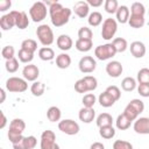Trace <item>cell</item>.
Listing matches in <instances>:
<instances>
[{
    "mask_svg": "<svg viewBox=\"0 0 149 149\" xmlns=\"http://www.w3.org/2000/svg\"><path fill=\"white\" fill-rule=\"evenodd\" d=\"M129 49H130V54L135 58H142L146 55V51H147L144 43L141 42V41H134V42H132Z\"/></svg>",
    "mask_w": 149,
    "mask_h": 149,
    "instance_id": "cell-16",
    "label": "cell"
},
{
    "mask_svg": "<svg viewBox=\"0 0 149 149\" xmlns=\"http://www.w3.org/2000/svg\"><path fill=\"white\" fill-rule=\"evenodd\" d=\"M36 36H37L38 41L41 42V44L44 47L51 45L55 41L54 31L48 24H40L36 29Z\"/></svg>",
    "mask_w": 149,
    "mask_h": 149,
    "instance_id": "cell-5",
    "label": "cell"
},
{
    "mask_svg": "<svg viewBox=\"0 0 149 149\" xmlns=\"http://www.w3.org/2000/svg\"><path fill=\"white\" fill-rule=\"evenodd\" d=\"M23 78L28 81H36L37 77L40 76V70L35 64H28L22 70Z\"/></svg>",
    "mask_w": 149,
    "mask_h": 149,
    "instance_id": "cell-12",
    "label": "cell"
},
{
    "mask_svg": "<svg viewBox=\"0 0 149 149\" xmlns=\"http://www.w3.org/2000/svg\"><path fill=\"white\" fill-rule=\"evenodd\" d=\"M49 8L47 7V5L43 1H36L33 3V6L29 9V15L30 19L34 22H41L47 17Z\"/></svg>",
    "mask_w": 149,
    "mask_h": 149,
    "instance_id": "cell-4",
    "label": "cell"
},
{
    "mask_svg": "<svg viewBox=\"0 0 149 149\" xmlns=\"http://www.w3.org/2000/svg\"><path fill=\"white\" fill-rule=\"evenodd\" d=\"M28 88V84L26 79L20 77H9L6 80V90L13 93H22Z\"/></svg>",
    "mask_w": 149,
    "mask_h": 149,
    "instance_id": "cell-6",
    "label": "cell"
},
{
    "mask_svg": "<svg viewBox=\"0 0 149 149\" xmlns=\"http://www.w3.org/2000/svg\"><path fill=\"white\" fill-rule=\"evenodd\" d=\"M0 27L2 30H9L13 27H15V19L12 14V12H9L8 14H5L0 17Z\"/></svg>",
    "mask_w": 149,
    "mask_h": 149,
    "instance_id": "cell-20",
    "label": "cell"
},
{
    "mask_svg": "<svg viewBox=\"0 0 149 149\" xmlns=\"http://www.w3.org/2000/svg\"><path fill=\"white\" fill-rule=\"evenodd\" d=\"M56 44H57V47H58L62 51H68V50H70V49L72 48L73 41H72V38H71L69 35L62 34V35H59V36L57 37Z\"/></svg>",
    "mask_w": 149,
    "mask_h": 149,
    "instance_id": "cell-17",
    "label": "cell"
},
{
    "mask_svg": "<svg viewBox=\"0 0 149 149\" xmlns=\"http://www.w3.org/2000/svg\"><path fill=\"white\" fill-rule=\"evenodd\" d=\"M146 13V8L143 6V3L141 2H133L130 6V15H142L144 16Z\"/></svg>",
    "mask_w": 149,
    "mask_h": 149,
    "instance_id": "cell-38",
    "label": "cell"
},
{
    "mask_svg": "<svg viewBox=\"0 0 149 149\" xmlns=\"http://www.w3.org/2000/svg\"><path fill=\"white\" fill-rule=\"evenodd\" d=\"M118 30V22L108 17L102 22V28H101V36L104 40L108 41L112 40V37H114L115 33Z\"/></svg>",
    "mask_w": 149,
    "mask_h": 149,
    "instance_id": "cell-8",
    "label": "cell"
},
{
    "mask_svg": "<svg viewBox=\"0 0 149 149\" xmlns=\"http://www.w3.org/2000/svg\"><path fill=\"white\" fill-rule=\"evenodd\" d=\"M113 149H133V144L125 140H116L113 143Z\"/></svg>",
    "mask_w": 149,
    "mask_h": 149,
    "instance_id": "cell-46",
    "label": "cell"
},
{
    "mask_svg": "<svg viewBox=\"0 0 149 149\" xmlns=\"http://www.w3.org/2000/svg\"><path fill=\"white\" fill-rule=\"evenodd\" d=\"M134 130L137 134H142V135H147L149 134V118H137L134 122Z\"/></svg>",
    "mask_w": 149,
    "mask_h": 149,
    "instance_id": "cell-14",
    "label": "cell"
},
{
    "mask_svg": "<svg viewBox=\"0 0 149 149\" xmlns=\"http://www.w3.org/2000/svg\"><path fill=\"white\" fill-rule=\"evenodd\" d=\"M73 12L78 17H81V19L86 17L90 12V6L87 1H77L73 6Z\"/></svg>",
    "mask_w": 149,
    "mask_h": 149,
    "instance_id": "cell-18",
    "label": "cell"
},
{
    "mask_svg": "<svg viewBox=\"0 0 149 149\" xmlns=\"http://www.w3.org/2000/svg\"><path fill=\"white\" fill-rule=\"evenodd\" d=\"M115 15H116L118 22H120V23H127L128 20H129V16H130L129 8H128L127 6H125V5L119 6V8H118Z\"/></svg>",
    "mask_w": 149,
    "mask_h": 149,
    "instance_id": "cell-21",
    "label": "cell"
},
{
    "mask_svg": "<svg viewBox=\"0 0 149 149\" xmlns=\"http://www.w3.org/2000/svg\"><path fill=\"white\" fill-rule=\"evenodd\" d=\"M106 92H107L115 101H118V100L120 99V97H121V91H120V88H119L118 86H115V85L108 86V87L106 88Z\"/></svg>",
    "mask_w": 149,
    "mask_h": 149,
    "instance_id": "cell-45",
    "label": "cell"
},
{
    "mask_svg": "<svg viewBox=\"0 0 149 149\" xmlns=\"http://www.w3.org/2000/svg\"><path fill=\"white\" fill-rule=\"evenodd\" d=\"M76 45V49L80 52H87L92 49L93 47V42L92 40H81V38H78L74 43Z\"/></svg>",
    "mask_w": 149,
    "mask_h": 149,
    "instance_id": "cell-23",
    "label": "cell"
},
{
    "mask_svg": "<svg viewBox=\"0 0 149 149\" xmlns=\"http://www.w3.org/2000/svg\"><path fill=\"white\" fill-rule=\"evenodd\" d=\"M0 94H1L0 102H3V101H5V99H6V93H5V90H3V88H0Z\"/></svg>",
    "mask_w": 149,
    "mask_h": 149,
    "instance_id": "cell-55",
    "label": "cell"
},
{
    "mask_svg": "<svg viewBox=\"0 0 149 149\" xmlns=\"http://www.w3.org/2000/svg\"><path fill=\"white\" fill-rule=\"evenodd\" d=\"M83 79H84V81H85V84L87 86L88 92L90 91H94L98 87V80H97L95 77H93V76H85Z\"/></svg>",
    "mask_w": 149,
    "mask_h": 149,
    "instance_id": "cell-40",
    "label": "cell"
},
{
    "mask_svg": "<svg viewBox=\"0 0 149 149\" xmlns=\"http://www.w3.org/2000/svg\"><path fill=\"white\" fill-rule=\"evenodd\" d=\"M95 116V112L93 108H88V107H83L80 108L79 111V114H78V118L80 121H83L84 123H90L93 121Z\"/></svg>",
    "mask_w": 149,
    "mask_h": 149,
    "instance_id": "cell-19",
    "label": "cell"
},
{
    "mask_svg": "<svg viewBox=\"0 0 149 149\" xmlns=\"http://www.w3.org/2000/svg\"><path fill=\"white\" fill-rule=\"evenodd\" d=\"M90 149H105V146L101 142H93L91 144Z\"/></svg>",
    "mask_w": 149,
    "mask_h": 149,
    "instance_id": "cell-54",
    "label": "cell"
},
{
    "mask_svg": "<svg viewBox=\"0 0 149 149\" xmlns=\"http://www.w3.org/2000/svg\"><path fill=\"white\" fill-rule=\"evenodd\" d=\"M54 149H61V148H59V146H58V144H57V146H56V147H55V148H54Z\"/></svg>",
    "mask_w": 149,
    "mask_h": 149,
    "instance_id": "cell-56",
    "label": "cell"
},
{
    "mask_svg": "<svg viewBox=\"0 0 149 149\" xmlns=\"http://www.w3.org/2000/svg\"><path fill=\"white\" fill-rule=\"evenodd\" d=\"M0 115H1V122H0V129H3L5 127H6V125H7V118H6V115H5V113L1 111V113H0Z\"/></svg>",
    "mask_w": 149,
    "mask_h": 149,
    "instance_id": "cell-53",
    "label": "cell"
},
{
    "mask_svg": "<svg viewBox=\"0 0 149 149\" xmlns=\"http://www.w3.org/2000/svg\"><path fill=\"white\" fill-rule=\"evenodd\" d=\"M137 92L141 97H149V84H139L137 86Z\"/></svg>",
    "mask_w": 149,
    "mask_h": 149,
    "instance_id": "cell-49",
    "label": "cell"
},
{
    "mask_svg": "<svg viewBox=\"0 0 149 149\" xmlns=\"http://www.w3.org/2000/svg\"><path fill=\"white\" fill-rule=\"evenodd\" d=\"M12 14L15 19V26L19 29H26L29 24V19L26 12H19V10H12Z\"/></svg>",
    "mask_w": 149,
    "mask_h": 149,
    "instance_id": "cell-15",
    "label": "cell"
},
{
    "mask_svg": "<svg viewBox=\"0 0 149 149\" xmlns=\"http://www.w3.org/2000/svg\"><path fill=\"white\" fill-rule=\"evenodd\" d=\"M1 149H2V148H1Z\"/></svg>",
    "mask_w": 149,
    "mask_h": 149,
    "instance_id": "cell-57",
    "label": "cell"
},
{
    "mask_svg": "<svg viewBox=\"0 0 149 149\" xmlns=\"http://www.w3.org/2000/svg\"><path fill=\"white\" fill-rule=\"evenodd\" d=\"M58 129L66 135H76L79 132V125L71 119H64L58 122Z\"/></svg>",
    "mask_w": 149,
    "mask_h": 149,
    "instance_id": "cell-9",
    "label": "cell"
},
{
    "mask_svg": "<svg viewBox=\"0 0 149 149\" xmlns=\"http://www.w3.org/2000/svg\"><path fill=\"white\" fill-rule=\"evenodd\" d=\"M78 66H79L80 72H83V73H91V72H93L95 70L97 62L91 56H84V57L80 58V61L78 63Z\"/></svg>",
    "mask_w": 149,
    "mask_h": 149,
    "instance_id": "cell-11",
    "label": "cell"
},
{
    "mask_svg": "<svg viewBox=\"0 0 149 149\" xmlns=\"http://www.w3.org/2000/svg\"><path fill=\"white\" fill-rule=\"evenodd\" d=\"M136 78H137L139 84H149V69L148 68L140 69Z\"/></svg>",
    "mask_w": 149,
    "mask_h": 149,
    "instance_id": "cell-37",
    "label": "cell"
},
{
    "mask_svg": "<svg viewBox=\"0 0 149 149\" xmlns=\"http://www.w3.org/2000/svg\"><path fill=\"white\" fill-rule=\"evenodd\" d=\"M112 44L114 45L116 52H123L127 50L128 48V43H127V40H125L123 37H116L112 41Z\"/></svg>",
    "mask_w": 149,
    "mask_h": 149,
    "instance_id": "cell-31",
    "label": "cell"
},
{
    "mask_svg": "<svg viewBox=\"0 0 149 149\" xmlns=\"http://www.w3.org/2000/svg\"><path fill=\"white\" fill-rule=\"evenodd\" d=\"M44 91H45V86L41 81H34L30 86V92L35 97H41L44 93Z\"/></svg>",
    "mask_w": 149,
    "mask_h": 149,
    "instance_id": "cell-33",
    "label": "cell"
},
{
    "mask_svg": "<svg viewBox=\"0 0 149 149\" xmlns=\"http://www.w3.org/2000/svg\"><path fill=\"white\" fill-rule=\"evenodd\" d=\"M12 6V1L10 0H2L0 1V12H6L7 9H9Z\"/></svg>",
    "mask_w": 149,
    "mask_h": 149,
    "instance_id": "cell-50",
    "label": "cell"
},
{
    "mask_svg": "<svg viewBox=\"0 0 149 149\" xmlns=\"http://www.w3.org/2000/svg\"><path fill=\"white\" fill-rule=\"evenodd\" d=\"M1 55H2V57H3L6 61L14 58V57H15V56H14V55H15V49H14V47H13V45H6V47H3L2 50H1Z\"/></svg>",
    "mask_w": 149,
    "mask_h": 149,
    "instance_id": "cell-43",
    "label": "cell"
},
{
    "mask_svg": "<svg viewBox=\"0 0 149 149\" xmlns=\"http://www.w3.org/2000/svg\"><path fill=\"white\" fill-rule=\"evenodd\" d=\"M144 16L142 15H130L129 16V20H128V23L132 28H142L144 26Z\"/></svg>",
    "mask_w": 149,
    "mask_h": 149,
    "instance_id": "cell-29",
    "label": "cell"
},
{
    "mask_svg": "<svg viewBox=\"0 0 149 149\" xmlns=\"http://www.w3.org/2000/svg\"><path fill=\"white\" fill-rule=\"evenodd\" d=\"M148 13H149V12H148Z\"/></svg>",
    "mask_w": 149,
    "mask_h": 149,
    "instance_id": "cell-58",
    "label": "cell"
},
{
    "mask_svg": "<svg viewBox=\"0 0 149 149\" xmlns=\"http://www.w3.org/2000/svg\"><path fill=\"white\" fill-rule=\"evenodd\" d=\"M41 149H54L56 143V135L52 130H44L41 134Z\"/></svg>",
    "mask_w": 149,
    "mask_h": 149,
    "instance_id": "cell-10",
    "label": "cell"
},
{
    "mask_svg": "<svg viewBox=\"0 0 149 149\" xmlns=\"http://www.w3.org/2000/svg\"><path fill=\"white\" fill-rule=\"evenodd\" d=\"M99 134L102 139L109 140L113 139L115 136V129L113 126H105V127H100L99 128Z\"/></svg>",
    "mask_w": 149,
    "mask_h": 149,
    "instance_id": "cell-32",
    "label": "cell"
},
{
    "mask_svg": "<svg viewBox=\"0 0 149 149\" xmlns=\"http://www.w3.org/2000/svg\"><path fill=\"white\" fill-rule=\"evenodd\" d=\"M115 125H116V128H118V129H120V130H126V129H128V128L130 127L132 121L122 113V114L118 115L116 121H115Z\"/></svg>",
    "mask_w": 149,
    "mask_h": 149,
    "instance_id": "cell-26",
    "label": "cell"
},
{
    "mask_svg": "<svg viewBox=\"0 0 149 149\" xmlns=\"http://www.w3.org/2000/svg\"><path fill=\"white\" fill-rule=\"evenodd\" d=\"M87 22L92 27H98L102 22V15H101V13H99V12H92L88 15Z\"/></svg>",
    "mask_w": 149,
    "mask_h": 149,
    "instance_id": "cell-34",
    "label": "cell"
},
{
    "mask_svg": "<svg viewBox=\"0 0 149 149\" xmlns=\"http://www.w3.org/2000/svg\"><path fill=\"white\" fill-rule=\"evenodd\" d=\"M5 66H6V70H7L9 73H14V72H16L17 69H19V62H17V59L14 57V58H12V59L6 61Z\"/></svg>",
    "mask_w": 149,
    "mask_h": 149,
    "instance_id": "cell-44",
    "label": "cell"
},
{
    "mask_svg": "<svg viewBox=\"0 0 149 149\" xmlns=\"http://www.w3.org/2000/svg\"><path fill=\"white\" fill-rule=\"evenodd\" d=\"M45 5H49V15L51 23L55 27H62L66 24L70 20L72 10L68 7H63L57 1H45Z\"/></svg>",
    "mask_w": 149,
    "mask_h": 149,
    "instance_id": "cell-1",
    "label": "cell"
},
{
    "mask_svg": "<svg viewBox=\"0 0 149 149\" xmlns=\"http://www.w3.org/2000/svg\"><path fill=\"white\" fill-rule=\"evenodd\" d=\"M24 144H26L27 149H34L36 147V144H37V140L33 135L24 136Z\"/></svg>",
    "mask_w": 149,
    "mask_h": 149,
    "instance_id": "cell-48",
    "label": "cell"
},
{
    "mask_svg": "<svg viewBox=\"0 0 149 149\" xmlns=\"http://www.w3.org/2000/svg\"><path fill=\"white\" fill-rule=\"evenodd\" d=\"M123 71V68H122V64L118 61H111L109 63H107L106 65V72L109 77L112 78H118L121 76Z\"/></svg>",
    "mask_w": 149,
    "mask_h": 149,
    "instance_id": "cell-13",
    "label": "cell"
},
{
    "mask_svg": "<svg viewBox=\"0 0 149 149\" xmlns=\"http://www.w3.org/2000/svg\"><path fill=\"white\" fill-rule=\"evenodd\" d=\"M38 57L42 59V61H51L55 58V52L51 48L49 47H43L38 50Z\"/></svg>",
    "mask_w": 149,
    "mask_h": 149,
    "instance_id": "cell-28",
    "label": "cell"
},
{
    "mask_svg": "<svg viewBox=\"0 0 149 149\" xmlns=\"http://www.w3.org/2000/svg\"><path fill=\"white\" fill-rule=\"evenodd\" d=\"M26 129V122L22 119H13L9 123L8 129V140L12 142V144L20 142L23 139V132Z\"/></svg>",
    "mask_w": 149,
    "mask_h": 149,
    "instance_id": "cell-2",
    "label": "cell"
},
{
    "mask_svg": "<svg viewBox=\"0 0 149 149\" xmlns=\"http://www.w3.org/2000/svg\"><path fill=\"white\" fill-rule=\"evenodd\" d=\"M104 7L108 14H115L119 8V3L116 0H106L104 2Z\"/></svg>",
    "mask_w": 149,
    "mask_h": 149,
    "instance_id": "cell-39",
    "label": "cell"
},
{
    "mask_svg": "<svg viewBox=\"0 0 149 149\" xmlns=\"http://www.w3.org/2000/svg\"><path fill=\"white\" fill-rule=\"evenodd\" d=\"M93 37V33L88 27H81L78 30V38L81 40H92Z\"/></svg>",
    "mask_w": 149,
    "mask_h": 149,
    "instance_id": "cell-42",
    "label": "cell"
},
{
    "mask_svg": "<svg viewBox=\"0 0 149 149\" xmlns=\"http://www.w3.org/2000/svg\"><path fill=\"white\" fill-rule=\"evenodd\" d=\"M95 100H97V98H95V95L93 94V93H86L84 97H83V105H84V107H88V108H93V106H94V104H95Z\"/></svg>",
    "mask_w": 149,
    "mask_h": 149,
    "instance_id": "cell-41",
    "label": "cell"
},
{
    "mask_svg": "<svg viewBox=\"0 0 149 149\" xmlns=\"http://www.w3.org/2000/svg\"><path fill=\"white\" fill-rule=\"evenodd\" d=\"M87 3L92 7H99L102 5V0H87Z\"/></svg>",
    "mask_w": 149,
    "mask_h": 149,
    "instance_id": "cell-52",
    "label": "cell"
},
{
    "mask_svg": "<svg viewBox=\"0 0 149 149\" xmlns=\"http://www.w3.org/2000/svg\"><path fill=\"white\" fill-rule=\"evenodd\" d=\"M97 126L100 128V127H105V126H112L113 123V118L111 114L108 113H101L98 115L97 118Z\"/></svg>",
    "mask_w": 149,
    "mask_h": 149,
    "instance_id": "cell-25",
    "label": "cell"
},
{
    "mask_svg": "<svg viewBox=\"0 0 149 149\" xmlns=\"http://www.w3.org/2000/svg\"><path fill=\"white\" fill-rule=\"evenodd\" d=\"M61 116H62V112L58 107L56 106H51L48 108L47 111V118L50 122H57L61 120Z\"/></svg>",
    "mask_w": 149,
    "mask_h": 149,
    "instance_id": "cell-24",
    "label": "cell"
},
{
    "mask_svg": "<svg viewBox=\"0 0 149 149\" xmlns=\"http://www.w3.org/2000/svg\"><path fill=\"white\" fill-rule=\"evenodd\" d=\"M56 65L59 69H68L71 65V57L66 52H62L56 57Z\"/></svg>",
    "mask_w": 149,
    "mask_h": 149,
    "instance_id": "cell-22",
    "label": "cell"
},
{
    "mask_svg": "<svg viewBox=\"0 0 149 149\" xmlns=\"http://www.w3.org/2000/svg\"><path fill=\"white\" fill-rule=\"evenodd\" d=\"M144 111V104L142 100L140 99H133L129 101V104L125 107L123 109V114L130 120V121H135L137 119V116Z\"/></svg>",
    "mask_w": 149,
    "mask_h": 149,
    "instance_id": "cell-3",
    "label": "cell"
},
{
    "mask_svg": "<svg viewBox=\"0 0 149 149\" xmlns=\"http://www.w3.org/2000/svg\"><path fill=\"white\" fill-rule=\"evenodd\" d=\"M17 58L22 63H30L34 59V54L30 51H27L24 49H20L17 52Z\"/></svg>",
    "mask_w": 149,
    "mask_h": 149,
    "instance_id": "cell-35",
    "label": "cell"
},
{
    "mask_svg": "<svg viewBox=\"0 0 149 149\" xmlns=\"http://www.w3.org/2000/svg\"><path fill=\"white\" fill-rule=\"evenodd\" d=\"M13 149H27V147L24 144V136H23V139L20 142L13 144Z\"/></svg>",
    "mask_w": 149,
    "mask_h": 149,
    "instance_id": "cell-51",
    "label": "cell"
},
{
    "mask_svg": "<svg viewBox=\"0 0 149 149\" xmlns=\"http://www.w3.org/2000/svg\"><path fill=\"white\" fill-rule=\"evenodd\" d=\"M74 90H76L78 93H86V92H88L87 86H86V84H85V81H84L83 78H81V79H78V80L74 83Z\"/></svg>",
    "mask_w": 149,
    "mask_h": 149,
    "instance_id": "cell-47",
    "label": "cell"
},
{
    "mask_svg": "<svg viewBox=\"0 0 149 149\" xmlns=\"http://www.w3.org/2000/svg\"><path fill=\"white\" fill-rule=\"evenodd\" d=\"M98 100H99V104H100V106H102V107H111V106H113L114 105V102H115V100L106 92V91H104L102 93H100V95H99V98H98Z\"/></svg>",
    "mask_w": 149,
    "mask_h": 149,
    "instance_id": "cell-27",
    "label": "cell"
},
{
    "mask_svg": "<svg viewBox=\"0 0 149 149\" xmlns=\"http://www.w3.org/2000/svg\"><path fill=\"white\" fill-rule=\"evenodd\" d=\"M115 54H116V50H115V48L112 43H106V44H102V45H98L94 49V55L100 61L109 59L113 56H115Z\"/></svg>",
    "mask_w": 149,
    "mask_h": 149,
    "instance_id": "cell-7",
    "label": "cell"
},
{
    "mask_svg": "<svg viewBox=\"0 0 149 149\" xmlns=\"http://www.w3.org/2000/svg\"><path fill=\"white\" fill-rule=\"evenodd\" d=\"M121 87L126 92H132L136 87V80L133 77H126L121 81Z\"/></svg>",
    "mask_w": 149,
    "mask_h": 149,
    "instance_id": "cell-30",
    "label": "cell"
},
{
    "mask_svg": "<svg viewBox=\"0 0 149 149\" xmlns=\"http://www.w3.org/2000/svg\"><path fill=\"white\" fill-rule=\"evenodd\" d=\"M21 49H24L27 51H30V52H35L37 50V43L35 40H31V38H27L24 41H22L21 43Z\"/></svg>",
    "mask_w": 149,
    "mask_h": 149,
    "instance_id": "cell-36",
    "label": "cell"
}]
</instances>
